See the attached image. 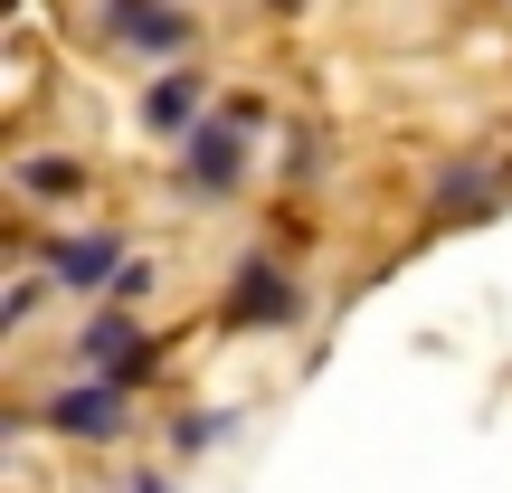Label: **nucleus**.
<instances>
[{
	"label": "nucleus",
	"mask_w": 512,
	"mask_h": 493,
	"mask_svg": "<svg viewBox=\"0 0 512 493\" xmlns=\"http://www.w3.org/2000/svg\"><path fill=\"white\" fill-rule=\"evenodd\" d=\"M256 124V105L238 95V105L219 114V124H200L190 133V162H181V190H200V200H219V190H238V171H247V143L238 133Z\"/></svg>",
	"instance_id": "f257e3e1"
},
{
	"label": "nucleus",
	"mask_w": 512,
	"mask_h": 493,
	"mask_svg": "<svg viewBox=\"0 0 512 493\" xmlns=\"http://www.w3.org/2000/svg\"><path fill=\"white\" fill-rule=\"evenodd\" d=\"M105 19H114V38L143 48V57H181L190 48V19L171 10V0H105Z\"/></svg>",
	"instance_id": "f03ea898"
},
{
	"label": "nucleus",
	"mask_w": 512,
	"mask_h": 493,
	"mask_svg": "<svg viewBox=\"0 0 512 493\" xmlns=\"http://www.w3.org/2000/svg\"><path fill=\"white\" fill-rule=\"evenodd\" d=\"M48 427H67V437H114V427H124V399H114L105 380H76V389L48 399Z\"/></svg>",
	"instance_id": "7ed1b4c3"
},
{
	"label": "nucleus",
	"mask_w": 512,
	"mask_h": 493,
	"mask_svg": "<svg viewBox=\"0 0 512 493\" xmlns=\"http://www.w3.org/2000/svg\"><path fill=\"white\" fill-rule=\"evenodd\" d=\"M48 275H57V285H114V275H124V247H114V238H57Z\"/></svg>",
	"instance_id": "20e7f679"
},
{
	"label": "nucleus",
	"mask_w": 512,
	"mask_h": 493,
	"mask_svg": "<svg viewBox=\"0 0 512 493\" xmlns=\"http://www.w3.org/2000/svg\"><path fill=\"white\" fill-rule=\"evenodd\" d=\"M86 361H95V370H114V380H133V370H152V342H143L133 323H114V313H105V323L86 332Z\"/></svg>",
	"instance_id": "39448f33"
},
{
	"label": "nucleus",
	"mask_w": 512,
	"mask_h": 493,
	"mask_svg": "<svg viewBox=\"0 0 512 493\" xmlns=\"http://www.w3.org/2000/svg\"><path fill=\"white\" fill-rule=\"evenodd\" d=\"M143 124L152 133H190L200 124V76H162V86L143 95Z\"/></svg>",
	"instance_id": "423d86ee"
},
{
	"label": "nucleus",
	"mask_w": 512,
	"mask_h": 493,
	"mask_svg": "<svg viewBox=\"0 0 512 493\" xmlns=\"http://www.w3.org/2000/svg\"><path fill=\"white\" fill-rule=\"evenodd\" d=\"M19 190H29V200H76V190H86V162H67V152H38V162L19 171Z\"/></svg>",
	"instance_id": "0eeeda50"
},
{
	"label": "nucleus",
	"mask_w": 512,
	"mask_h": 493,
	"mask_svg": "<svg viewBox=\"0 0 512 493\" xmlns=\"http://www.w3.org/2000/svg\"><path fill=\"white\" fill-rule=\"evenodd\" d=\"M238 313H256V323H275V313H294V285L275 266H247L238 275Z\"/></svg>",
	"instance_id": "6e6552de"
},
{
	"label": "nucleus",
	"mask_w": 512,
	"mask_h": 493,
	"mask_svg": "<svg viewBox=\"0 0 512 493\" xmlns=\"http://www.w3.org/2000/svg\"><path fill=\"white\" fill-rule=\"evenodd\" d=\"M484 200H494V171H456V181L437 190V219H475Z\"/></svg>",
	"instance_id": "1a4fd4ad"
},
{
	"label": "nucleus",
	"mask_w": 512,
	"mask_h": 493,
	"mask_svg": "<svg viewBox=\"0 0 512 493\" xmlns=\"http://www.w3.org/2000/svg\"><path fill=\"white\" fill-rule=\"evenodd\" d=\"M133 493H171V484H152V475H143V484H133Z\"/></svg>",
	"instance_id": "9d476101"
}]
</instances>
